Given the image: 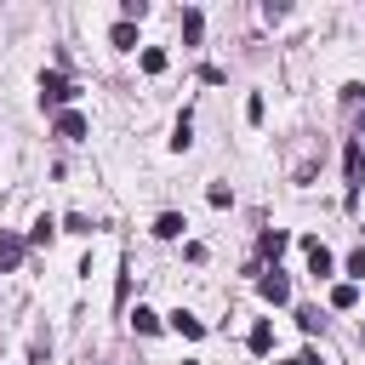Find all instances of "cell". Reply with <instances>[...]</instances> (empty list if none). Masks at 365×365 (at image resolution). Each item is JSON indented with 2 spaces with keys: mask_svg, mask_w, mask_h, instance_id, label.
<instances>
[{
  "mask_svg": "<svg viewBox=\"0 0 365 365\" xmlns=\"http://www.w3.org/2000/svg\"><path fill=\"white\" fill-rule=\"evenodd\" d=\"M74 97V80H63V74H40V103L46 108H63Z\"/></svg>",
  "mask_w": 365,
  "mask_h": 365,
  "instance_id": "obj_1",
  "label": "cell"
},
{
  "mask_svg": "<svg viewBox=\"0 0 365 365\" xmlns=\"http://www.w3.org/2000/svg\"><path fill=\"white\" fill-rule=\"evenodd\" d=\"M342 171H348V200L359 194V171H365V143L348 137V154H342Z\"/></svg>",
  "mask_w": 365,
  "mask_h": 365,
  "instance_id": "obj_2",
  "label": "cell"
},
{
  "mask_svg": "<svg viewBox=\"0 0 365 365\" xmlns=\"http://www.w3.org/2000/svg\"><path fill=\"white\" fill-rule=\"evenodd\" d=\"M302 251H308V274H314V279H331V274H336V257H331L319 240H302Z\"/></svg>",
  "mask_w": 365,
  "mask_h": 365,
  "instance_id": "obj_3",
  "label": "cell"
},
{
  "mask_svg": "<svg viewBox=\"0 0 365 365\" xmlns=\"http://www.w3.org/2000/svg\"><path fill=\"white\" fill-rule=\"evenodd\" d=\"M257 291H262V302H291V279H285L279 268H268V274L257 279Z\"/></svg>",
  "mask_w": 365,
  "mask_h": 365,
  "instance_id": "obj_4",
  "label": "cell"
},
{
  "mask_svg": "<svg viewBox=\"0 0 365 365\" xmlns=\"http://www.w3.org/2000/svg\"><path fill=\"white\" fill-rule=\"evenodd\" d=\"M57 137H63V143H86V114L63 108V114H57Z\"/></svg>",
  "mask_w": 365,
  "mask_h": 365,
  "instance_id": "obj_5",
  "label": "cell"
},
{
  "mask_svg": "<svg viewBox=\"0 0 365 365\" xmlns=\"http://www.w3.org/2000/svg\"><path fill=\"white\" fill-rule=\"evenodd\" d=\"M171 331H177V336H188V342H200V336H205V319H194L188 308H177V314H171Z\"/></svg>",
  "mask_w": 365,
  "mask_h": 365,
  "instance_id": "obj_6",
  "label": "cell"
},
{
  "mask_svg": "<svg viewBox=\"0 0 365 365\" xmlns=\"http://www.w3.org/2000/svg\"><path fill=\"white\" fill-rule=\"evenodd\" d=\"M131 331H137V336H160V314L137 302V308H131Z\"/></svg>",
  "mask_w": 365,
  "mask_h": 365,
  "instance_id": "obj_7",
  "label": "cell"
},
{
  "mask_svg": "<svg viewBox=\"0 0 365 365\" xmlns=\"http://www.w3.org/2000/svg\"><path fill=\"white\" fill-rule=\"evenodd\" d=\"M17 262H23V240L17 234H0V274H11Z\"/></svg>",
  "mask_w": 365,
  "mask_h": 365,
  "instance_id": "obj_8",
  "label": "cell"
},
{
  "mask_svg": "<svg viewBox=\"0 0 365 365\" xmlns=\"http://www.w3.org/2000/svg\"><path fill=\"white\" fill-rule=\"evenodd\" d=\"M245 348H251V354H268V348H274V325H268V319H257V325H251V336H245Z\"/></svg>",
  "mask_w": 365,
  "mask_h": 365,
  "instance_id": "obj_9",
  "label": "cell"
},
{
  "mask_svg": "<svg viewBox=\"0 0 365 365\" xmlns=\"http://www.w3.org/2000/svg\"><path fill=\"white\" fill-rule=\"evenodd\" d=\"M108 46H120V51H131V46H137V23H125V17H120V23L108 29Z\"/></svg>",
  "mask_w": 365,
  "mask_h": 365,
  "instance_id": "obj_10",
  "label": "cell"
},
{
  "mask_svg": "<svg viewBox=\"0 0 365 365\" xmlns=\"http://www.w3.org/2000/svg\"><path fill=\"white\" fill-rule=\"evenodd\" d=\"M182 228H188V222H182L177 211H160V217H154V234H160V240H177Z\"/></svg>",
  "mask_w": 365,
  "mask_h": 365,
  "instance_id": "obj_11",
  "label": "cell"
},
{
  "mask_svg": "<svg viewBox=\"0 0 365 365\" xmlns=\"http://www.w3.org/2000/svg\"><path fill=\"white\" fill-rule=\"evenodd\" d=\"M354 302H359V285H354V279L331 285V308H354Z\"/></svg>",
  "mask_w": 365,
  "mask_h": 365,
  "instance_id": "obj_12",
  "label": "cell"
},
{
  "mask_svg": "<svg viewBox=\"0 0 365 365\" xmlns=\"http://www.w3.org/2000/svg\"><path fill=\"white\" fill-rule=\"evenodd\" d=\"M200 34H205V17H200V11H194V6H188V11H182V40H188V46H194V40H200Z\"/></svg>",
  "mask_w": 365,
  "mask_h": 365,
  "instance_id": "obj_13",
  "label": "cell"
},
{
  "mask_svg": "<svg viewBox=\"0 0 365 365\" xmlns=\"http://www.w3.org/2000/svg\"><path fill=\"white\" fill-rule=\"evenodd\" d=\"M137 63H143V74H165V51H160V46H143Z\"/></svg>",
  "mask_w": 365,
  "mask_h": 365,
  "instance_id": "obj_14",
  "label": "cell"
},
{
  "mask_svg": "<svg viewBox=\"0 0 365 365\" xmlns=\"http://www.w3.org/2000/svg\"><path fill=\"white\" fill-rule=\"evenodd\" d=\"M188 143H194V120H188V114H182V120H177V125H171V148H177V154H182V148H188Z\"/></svg>",
  "mask_w": 365,
  "mask_h": 365,
  "instance_id": "obj_15",
  "label": "cell"
},
{
  "mask_svg": "<svg viewBox=\"0 0 365 365\" xmlns=\"http://www.w3.org/2000/svg\"><path fill=\"white\" fill-rule=\"evenodd\" d=\"M51 234H57V217H46V211H40V217H34V228H29V240H34V245H46Z\"/></svg>",
  "mask_w": 365,
  "mask_h": 365,
  "instance_id": "obj_16",
  "label": "cell"
},
{
  "mask_svg": "<svg viewBox=\"0 0 365 365\" xmlns=\"http://www.w3.org/2000/svg\"><path fill=\"white\" fill-rule=\"evenodd\" d=\"M285 245H291V240H285V234H279V228H268V234H262V257H279V251H285Z\"/></svg>",
  "mask_w": 365,
  "mask_h": 365,
  "instance_id": "obj_17",
  "label": "cell"
},
{
  "mask_svg": "<svg viewBox=\"0 0 365 365\" xmlns=\"http://www.w3.org/2000/svg\"><path fill=\"white\" fill-rule=\"evenodd\" d=\"M348 279H365V245L348 251Z\"/></svg>",
  "mask_w": 365,
  "mask_h": 365,
  "instance_id": "obj_18",
  "label": "cell"
},
{
  "mask_svg": "<svg viewBox=\"0 0 365 365\" xmlns=\"http://www.w3.org/2000/svg\"><path fill=\"white\" fill-rule=\"evenodd\" d=\"M63 228H68V234H91V217H80V211H74V217H63Z\"/></svg>",
  "mask_w": 365,
  "mask_h": 365,
  "instance_id": "obj_19",
  "label": "cell"
},
{
  "mask_svg": "<svg viewBox=\"0 0 365 365\" xmlns=\"http://www.w3.org/2000/svg\"><path fill=\"white\" fill-rule=\"evenodd\" d=\"M291 365H319V354H314V348H302V354H297Z\"/></svg>",
  "mask_w": 365,
  "mask_h": 365,
  "instance_id": "obj_20",
  "label": "cell"
},
{
  "mask_svg": "<svg viewBox=\"0 0 365 365\" xmlns=\"http://www.w3.org/2000/svg\"><path fill=\"white\" fill-rule=\"evenodd\" d=\"M182 365H194V359H182Z\"/></svg>",
  "mask_w": 365,
  "mask_h": 365,
  "instance_id": "obj_21",
  "label": "cell"
}]
</instances>
